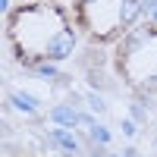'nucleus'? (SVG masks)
<instances>
[{
    "label": "nucleus",
    "instance_id": "obj_2",
    "mask_svg": "<svg viewBox=\"0 0 157 157\" xmlns=\"http://www.w3.org/2000/svg\"><path fill=\"white\" fill-rule=\"evenodd\" d=\"M110 66L135 94H157V22L141 19L113 44Z\"/></svg>",
    "mask_w": 157,
    "mask_h": 157
},
{
    "label": "nucleus",
    "instance_id": "obj_1",
    "mask_svg": "<svg viewBox=\"0 0 157 157\" xmlns=\"http://www.w3.org/2000/svg\"><path fill=\"white\" fill-rule=\"evenodd\" d=\"M6 50L25 69L66 63L78 47V25L72 10L54 0H19L6 10Z\"/></svg>",
    "mask_w": 157,
    "mask_h": 157
},
{
    "label": "nucleus",
    "instance_id": "obj_4",
    "mask_svg": "<svg viewBox=\"0 0 157 157\" xmlns=\"http://www.w3.org/2000/svg\"><path fill=\"white\" fill-rule=\"evenodd\" d=\"M25 157H44V154H25Z\"/></svg>",
    "mask_w": 157,
    "mask_h": 157
},
{
    "label": "nucleus",
    "instance_id": "obj_3",
    "mask_svg": "<svg viewBox=\"0 0 157 157\" xmlns=\"http://www.w3.org/2000/svg\"><path fill=\"white\" fill-rule=\"evenodd\" d=\"M72 19L88 44H116L141 22V0H69Z\"/></svg>",
    "mask_w": 157,
    "mask_h": 157
},
{
    "label": "nucleus",
    "instance_id": "obj_5",
    "mask_svg": "<svg viewBox=\"0 0 157 157\" xmlns=\"http://www.w3.org/2000/svg\"><path fill=\"white\" fill-rule=\"evenodd\" d=\"M54 3H63V0H54Z\"/></svg>",
    "mask_w": 157,
    "mask_h": 157
}]
</instances>
